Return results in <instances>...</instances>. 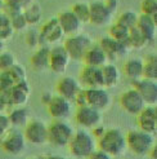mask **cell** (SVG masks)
<instances>
[{
  "label": "cell",
  "mask_w": 157,
  "mask_h": 159,
  "mask_svg": "<svg viewBox=\"0 0 157 159\" xmlns=\"http://www.w3.org/2000/svg\"><path fill=\"white\" fill-rule=\"evenodd\" d=\"M9 107H11V105H9V102H8L6 94L0 92V113H6V111L9 110Z\"/></svg>",
  "instance_id": "7bdbcfd3"
},
{
  "label": "cell",
  "mask_w": 157,
  "mask_h": 159,
  "mask_svg": "<svg viewBox=\"0 0 157 159\" xmlns=\"http://www.w3.org/2000/svg\"><path fill=\"white\" fill-rule=\"evenodd\" d=\"M71 11L74 12V14L78 18L83 25L86 23H90V5L85 2H78L75 3L71 8Z\"/></svg>",
  "instance_id": "1f68e13d"
},
{
  "label": "cell",
  "mask_w": 157,
  "mask_h": 159,
  "mask_svg": "<svg viewBox=\"0 0 157 159\" xmlns=\"http://www.w3.org/2000/svg\"><path fill=\"white\" fill-rule=\"evenodd\" d=\"M52 97H53V94H52L50 92H48V91L44 92V93L41 94V97H40V100H41V104L46 106V105L49 104V101L52 100Z\"/></svg>",
  "instance_id": "7dc6e473"
},
{
  "label": "cell",
  "mask_w": 157,
  "mask_h": 159,
  "mask_svg": "<svg viewBox=\"0 0 157 159\" xmlns=\"http://www.w3.org/2000/svg\"><path fill=\"white\" fill-rule=\"evenodd\" d=\"M68 53L66 52L63 45H56L50 48L49 52V69L56 74H63L70 65Z\"/></svg>",
  "instance_id": "2e32d148"
},
{
  "label": "cell",
  "mask_w": 157,
  "mask_h": 159,
  "mask_svg": "<svg viewBox=\"0 0 157 159\" xmlns=\"http://www.w3.org/2000/svg\"><path fill=\"white\" fill-rule=\"evenodd\" d=\"M91 44H93V40H91V38L89 35L78 33L76 35L68 36L63 43V47H65V49L68 53L71 60L81 61L85 52L88 51V48Z\"/></svg>",
  "instance_id": "8992f818"
},
{
  "label": "cell",
  "mask_w": 157,
  "mask_h": 159,
  "mask_svg": "<svg viewBox=\"0 0 157 159\" xmlns=\"http://www.w3.org/2000/svg\"><path fill=\"white\" fill-rule=\"evenodd\" d=\"M90 159H109L111 157H109L106 152H103L102 149H99V148H95L93 150V153L90 154V157H89Z\"/></svg>",
  "instance_id": "b9f144b4"
},
{
  "label": "cell",
  "mask_w": 157,
  "mask_h": 159,
  "mask_svg": "<svg viewBox=\"0 0 157 159\" xmlns=\"http://www.w3.org/2000/svg\"><path fill=\"white\" fill-rule=\"evenodd\" d=\"M8 118H9L11 127H15V128L25 127L26 123L30 120L28 111L23 106H13V109H9L8 110Z\"/></svg>",
  "instance_id": "4316f807"
},
{
  "label": "cell",
  "mask_w": 157,
  "mask_h": 159,
  "mask_svg": "<svg viewBox=\"0 0 157 159\" xmlns=\"http://www.w3.org/2000/svg\"><path fill=\"white\" fill-rule=\"evenodd\" d=\"M137 26L142 30V33L146 35L150 43H153L157 36V16L151 17L147 14H140L138 17Z\"/></svg>",
  "instance_id": "cb8c5ba5"
},
{
  "label": "cell",
  "mask_w": 157,
  "mask_h": 159,
  "mask_svg": "<svg viewBox=\"0 0 157 159\" xmlns=\"http://www.w3.org/2000/svg\"><path fill=\"white\" fill-rule=\"evenodd\" d=\"M27 141L25 139V134L22 131H19V128H15V127H9L4 136L0 141V146L6 154L11 155H18L21 154L26 148Z\"/></svg>",
  "instance_id": "5b68a950"
},
{
  "label": "cell",
  "mask_w": 157,
  "mask_h": 159,
  "mask_svg": "<svg viewBox=\"0 0 157 159\" xmlns=\"http://www.w3.org/2000/svg\"><path fill=\"white\" fill-rule=\"evenodd\" d=\"M103 111H100L93 106L89 105H83L77 106V110L75 113V119L76 123L86 129H91L93 127H95L103 122Z\"/></svg>",
  "instance_id": "ba28073f"
},
{
  "label": "cell",
  "mask_w": 157,
  "mask_h": 159,
  "mask_svg": "<svg viewBox=\"0 0 157 159\" xmlns=\"http://www.w3.org/2000/svg\"><path fill=\"white\" fill-rule=\"evenodd\" d=\"M49 52L50 48L48 45H39L35 53L31 56V65L36 71L49 69Z\"/></svg>",
  "instance_id": "d4e9b609"
},
{
  "label": "cell",
  "mask_w": 157,
  "mask_h": 159,
  "mask_svg": "<svg viewBox=\"0 0 157 159\" xmlns=\"http://www.w3.org/2000/svg\"><path fill=\"white\" fill-rule=\"evenodd\" d=\"M83 88L80 82L74 76H63L57 84V92L59 96L67 98L68 101H74L75 96Z\"/></svg>",
  "instance_id": "44dd1931"
},
{
  "label": "cell",
  "mask_w": 157,
  "mask_h": 159,
  "mask_svg": "<svg viewBox=\"0 0 157 159\" xmlns=\"http://www.w3.org/2000/svg\"><path fill=\"white\" fill-rule=\"evenodd\" d=\"M124 74L126 75L130 80H135L143 76V58L133 57L125 61L122 66Z\"/></svg>",
  "instance_id": "484cf974"
},
{
  "label": "cell",
  "mask_w": 157,
  "mask_h": 159,
  "mask_svg": "<svg viewBox=\"0 0 157 159\" xmlns=\"http://www.w3.org/2000/svg\"><path fill=\"white\" fill-rule=\"evenodd\" d=\"M128 149L138 157H146L155 145V134L142 129H131L125 134Z\"/></svg>",
  "instance_id": "3957f363"
},
{
  "label": "cell",
  "mask_w": 157,
  "mask_h": 159,
  "mask_svg": "<svg viewBox=\"0 0 157 159\" xmlns=\"http://www.w3.org/2000/svg\"><path fill=\"white\" fill-rule=\"evenodd\" d=\"M25 139L28 144L45 145L48 144V125L41 119H30L25 125Z\"/></svg>",
  "instance_id": "52a82bcc"
},
{
  "label": "cell",
  "mask_w": 157,
  "mask_h": 159,
  "mask_svg": "<svg viewBox=\"0 0 157 159\" xmlns=\"http://www.w3.org/2000/svg\"><path fill=\"white\" fill-rule=\"evenodd\" d=\"M143 76L157 80V56L155 53L148 54L143 60Z\"/></svg>",
  "instance_id": "4dcf8cb0"
},
{
  "label": "cell",
  "mask_w": 157,
  "mask_h": 159,
  "mask_svg": "<svg viewBox=\"0 0 157 159\" xmlns=\"http://www.w3.org/2000/svg\"><path fill=\"white\" fill-rule=\"evenodd\" d=\"M25 42L30 48H37L40 45V33L36 30H28L25 35Z\"/></svg>",
  "instance_id": "74e56055"
},
{
  "label": "cell",
  "mask_w": 157,
  "mask_h": 159,
  "mask_svg": "<svg viewBox=\"0 0 157 159\" xmlns=\"http://www.w3.org/2000/svg\"><path fill=\"white\" fill-rule=\"evenodd\" d=\"M135 116L139 129L152 134L157 132V109L155 105H146Z\"/></svg>",
  "instance_id": "e0dca14e"
},
{
  "label": "cell",
  "mask_w": 157,
  "mask_h": 159,
  "mask_svg": "<svg viewBox=\"0 0 157 159\" xmlns=\"http://www.w3.org/2000/svg\"><path fill=\"white\" fill-rule=\"evenodd\" d=\"M70 153L76 158H89L93 150L97 148V140L93 134L85 129L75 131L68 142Z\"/></svg>",
  "instance_id": "7a4b0ae2"
},
{
  "label": "cell",
  "mask_w": 157,
  "mask_h": 159,
  "mask_svg": "<svg viewBox=\"0 0 157 159\" xmlns=\"http://www.w3.org/2000/svg\"><path fill=\"white\" fill-rule=\"evenodd\" d=\"M102 70V80H103V87L107 89L115 88L120 83L121 73L113 62H106L103 66H100Z\"/></svg>",
  "instance_id": "7402d4cb"
},
{
  "label": "cell",
  "mask_w": 157,
  "mask_h": 159,
  "mask_svg": "<svg viewBox=\"0 0 157 159\" xmlns=\"http://www.w3.org/2000/svg\"><path fill=\"white\" fill-rule=\"evenodd\" d=\"M5 94L11 106H25L31 96V87L27 80L17 82Z\"/></svg>",
  "instance_id": "5bb4252c"
},
{
  "label": "cell",
  "mask_w": 157,
  "mask_h": 159,
  "mask_svg": "<svg viewBox=\"0 0 157 159\" xmlns=\"http://www.w3.org/2000/svg\"><path fill=\"white\" fill-rule=\"evenodd\" d=\"M13 34H14V30L12 29V26L4 27V29L0 30V39H2L3 42H8L13 36Z\"/></svg>",
  "instance_id": "60d3db41"
},
{
  "label": "cell",
  "mask_w": 157,
  "mask_h": 159,
  "mask_svg": "<svg viewBox=\"0 0 157 159\" xmlns=\"http://www.w3.org/2000/svg\"><path fill=\"white\" fill-rule=\"evenodd\" d=\"M86 105L93 106L100 111L107 110L112 104V97L104 87H90L85 88Z\"/></svg>",
  "instance_id": "9c48e42d"
},
{
  "label": "cell",
  "mask_w": 157,
  "mask_h": 159,
  "mask_svg": "<svg viewBox=\"0 0 157 159\" xmlns=\"http://www.w3.org/2000/svg\"><path fill=\"white\" fill-rule=\"evenodd\" d=\"M14 63H17L15 56L11 52H0V71H6L9 70Z\"/></svg>",
  "instance_id": "d590c367"
},
{
  "label": "cell",
  "mask_w": 157,
  "mask_h": 159,
  "mask_svg": "<svg viewBox=\"0 0 157 159\" xmlns=\"http://www.w3.org/2000/svg\"><path fill=\"white\" fill-rule=\"evenodd\" d=\"M74 132L66 119H54L48 125V142L56 148H65L68 145Z\"/></svg>",
  "instance_id": "277c9868"
},
{
  "label": "cell",
  "mask_w": 157,
  "mask_h": 159,
  "mask_svg": "<svg viewBox=\"0 0 157 159\" xmlns=\"http://www.w3.org/2000/svg\"><path fill=\"white\" fill-rule=\"evenodd\" d=\"M119 102L122 110L126 111L130 115H137L146 106V102L143 101L142 96L138 93L135 88H129L125 92H122Z\"/></svg>",
  "instance_id": "4fadbf2b"
},
{
  "label": "cell",
  "mask_w": 157,
  "mask_h": 159,
  "mask_svg": "<svg viewBox=\"0 0 157 159\" xmlns=\"http://www.w3.org/2000/svg\"><path fill=\"white\" fill-rule=\"evenodd\" d=\"M46 107H48L49 115L53 119H67L72 113L71 101L59 96V94L53 96L52 100L49 101V104L46 105Z\"/></svg>",
  "instance_id": "ac0fdd59"
},
{
  "label": "cell",
  "mask_w": 157,
  "mask_h": 159,
  "mask_svg": "<svg viewBox=\"0 0 157 159\" xmlns=\"http://www.w3.org/2000/svg\"><path fill=\"white\" fill-rule=\"evenodd\" d=\"M58 22L63 30L65 35L67 36H71V35H76L78 33H81V27H83V23L78 21V18L74 14L72 11H63L61 12L58 16Z\"/></svg>",
  "instance_id": "d6986e66"
},
{
  "label": "cell",
  "mask_w": 157,
  "mask_h": 159,
  "mask_svg": "<svg viewBox=\"0 0 157 159\" xmlns=\"http://www.w3.org/2000/svg\"><path fill=\"white\" fill-rule=\"evenodd\" d=\"M98 44L102 47V49L104 51L108 62H113V61H116V60L124 58L125 56H128L129 49H130L129 45L122 44V43H120V42L115 40V39L111 38L109 35L103 36V38H102L100 40H99Z\"/></svg>",
  "instance_id": "8fae6325"
},
{
  "label": "cell",
  "mask_w": 157,
  "mask_h": 159,
  "mask_svg": "<svg viewBox=\"0 0 157 159\" xmlns=\"http://www.w3.org/2000/svg\"><path fill=\"white\" fill-rule=\"evenodd\" d=\"M4 4H5L4 0H0V12H3V9H4Z\"/></svg>",
  "instance_id": "681fc988"
},
{
  "label": "cell",
  "mask_w": 157,
  "mask_h": 159,
  "mask_svg": "<svg viewBox=\"0 0 157 159\" xmlns=\"http://www.w3.org/2000/svg\"><path fill=\"white\" fill-rule=\"evenodd\" d=\"M23 16H25L28 26H32V25L39 23L43 17V8H41L40 3H37V2L30 3L25 9H23Z\"/></svg>",
  "instance_id": "83f0119b"
},
{
  "label": "cell",
  "mask_w": 157,
  "mask_h": 159,
  "mask_svg": "<svg viewBox=\"0 0 157 159\" xmlns=\"http://www.w3.org/2000/svg\"><path fill=\"white\" fill-rule=\"evenodd\" d=\"M133 82V88H135L138 93L142 96L146 105H156L157 104V80L148 78H139Z\"/></svg>",
  "instance_id": "7c38bea8"
},
{
  "label": "cell",
  "mask_w": 157,
  "mask_h": 159,
  "mask_svg": "<svg viewBox=\"0 0 157 159\" xmlns=\"http://www.w3.org/2000/svg\"><path fill=\"white\" fill-rule=\"evenodd\" d=\"M5 48V42H3L2 39H0V52H3Z\"/></svg>",
  "instance_id": "c3c4849f"
},
{
  "label": "cell",
  "mask_w": 157,
  "mask_h": 159,
  "mask_svg": "<svg viewBox=\"0 0 157 159\" xmlns=\"http://www.w3.org/2000/svg\"><path fill=\"white\" fill-rule=\"evenodd\" d=\"M140 12H142V14L156 17L157 16V0H142V3H140Z\"/></svg>",
  "instance_id": "8d00e7d4"
},
{
  "label": "cell",
  "mask_w": 157,
  "mask_h": 159,
  "mask_svg": "<svg viewBox=\"0 0 157 159\" xmlns=\"http://www.w3.org/2000/svg\"><path fill=\"white\" fill-rule=\"evenodd\" d=\"M9 20H11V26L14 31H22V30H26L28 27V23L25 18V16H23V12L11 16Z\"/></svg>",
  "instance_id": "e575fe53"
},
{
  "label": "cell",
  "mask_w": 157,
  "mask_h": 159,
  "mask_svg": "<svg viewBox=\"0 0 157 159\" xmlns=\"http://www.w3.org/2000/svg\"><path fill=\"white\" fill-rule=\"evenodd\" d=\"M4 133H5V131L0 128V141H2V139H3V136H4Z\"/></svg>",
  "instance_id": "f907efd6"
},
{
  "label": "cell",
  "mask_w": 157,
  "mask_h": 159,
  "mask_svg": "<svg viewBox=\"0 0 157 159\" xmlns=\"http://www.w3.org/2000/svg\"><path fill=\"white\" fill-rule=\"evenodd\" d=\"M13 84H14V82L12 80L11 75L8 74L6 71H0V92L6 93L12 88Z\"/></svg>",
  "instance_id": "f35d334b"
},
{
  "label": "cell",
  "mask_w": 157,
  "mask_h": 159,
  "mask_svg": "<svg viewBox=\"0 0 157 159\" xmlns=\"http://www.w3.org/2000/svg\"><path fill=\"white\" fill-rule=\"evenodd\" d=\"M81 61H84L85 65L98 66V67L103 66L106 62H108L104 51L102 49V47H100L98 43H97V44L93 43V44L89 47L88 51L85 52V54H84V57H83Z\"/></svg>",
  "instance_id": "603a6c76"
},
{
  "label": "cell",
  "mask_w": 157,
  "mask_h": 159,
  "mask_svg": "<svg viewBox=\"0 0 157 159\" xmlns=\"http://www.w3.org/2000/svg\"><path fill=\"white\" fill-rule=\"evenodd\" d=\"M8 26H11L9 17H8L4 12H0V30L4 29V27H8Z\"/></svg>",
  "instance_id": "f6af8a7d"
},
{
  "label": "cell",
  "mask_w": 157,
  "mask_h": 159,
  "mask_svg": "<svg viewBox=\"0 0 157 159\" xmlns=\"http://www.w3.org/2000/svg\"><path fill=\"white\" fill-rule=\"evenodd\" d=\"M39 33H40V45L57 44L61 40H63L65 38V33L62 30L57 17L46 21Z\"/></svg>",
  "instance_id": "30bf717a"
},
{
  "label": "cell",
  "mask_w": 157,
  "mask_h": 159,
  "mask_svg": "<svg viewBox=\"0 0 157 159\" xmlns=\"http://www.w3.org/2000/svg\"><path fill=\"white\" fill-rule=\"evenodd\" d=\"M90 23L95 26H106L113 18V12L106 5L104 0H94L90 4Z\"/></svg>",
  "instance_id": "9a60e30c"
},
{
  "label": "cell",
  "mask_w": 157,
  "mask_h": 159,
  "mask_svg": "<svg viewBox=\"0 0 157 159\" xmlns=\"http://www.w3.org/2000/svg\"><path fill=\"white\" fill-rule=\"evenodd\" d=\"M97 148L106 152L111 158L121 157L128 150L125 134L119 128H109L97 139Z\"/></svg>",
  "instance_id": "6da1fadb"
},
{
  "label": "cell",
  "mask_w": 157,
  "mask_h": 159,
  "mask_svg": "<svg viewBox=\"0 0 157 159\" xmlns=\"http://www.w3.org/2000/svg\"><path fill=\"white\" fill-rule=\"evenodd\" d=\"M78 82H80L83 87H86V88H90V87H103L100 67L85 65V67L80 71Z\"/></svg>",
  "instance_id": "ffe728a7"
},
{
  "label": "cell",
  "mask_w": 157,
  "mask_h": 159,
  "mask_svg": "<svg viewBox=\"0 0 157 159\" xmlns=\"http://www.w3.org/2000/svg\"><path fill=\"white\" fill-rule=\"evenodd\" d=\"M104 3H106V5H107L113 13L117 11V8H119V2H117V0H104Z\"/></svg>",
  "instance_id": "bcb514c9"
},
{
  "label": "cell",
  "mask_w": 157,
  "mask_h": 159,
  "mask_svg": "<svg viewBox=\"0 0 157 159\" xmlns=\"http://www.w3.org/2000/svg\"><path fill=\"white\" fill-rule=\"evenodd\" d=\"M6 73L11 75L12 80H13L14 83L22 82V80H27L26 69H25V66L19 65V63H14V65H13L9 70H6Z\"/></svg>",
  "instance_id": "836d02e7"
},
{
  "label": "cell",
  "mask_w": 157,
  "mask_h": 159,
  "mask_svg": "<svg viewBox=\"0 0 157 159\" xmlns=\"http://www.w3.org/2000/svg\"><path fill=\"white\" fill-rule=\"evenodd\" d=\"M138 17H139L138 13L133 12V11H126V12H122V13L119 16V18H117V22L121 23V25L125 26V27L131 29V27L137 26Z\"/></svg>",
  "instance_id": "d6a6232c"
},
{
  "label": "cell",
  "mask_w": 157,
  "mask_h": 159,
  "mask_svg": "<svg viewBox=\"0 0 157 159\" xmlns=\"http://www.w3.org/2000/svg\"><path fill=\"white\" fill-rule=\"evenodd\" d=\"M106 131V128H104V125L103 124H98V125H95V127H93L91 128V134L94 137H95V140L98 139V137H100L102 134H103V132Z\"/></svg>",
  "instance_id": "ee69618b"
},
{
  "label": "cell",
  "mask_w": 157,
  "mask_h": 159,
  "mask_svg": "<svg viewBox=\"0 0 157 159\" xmlns=\"http://www.w3.org/2000/svg\"><path fill=\"white\" fill-rule=\"evenodd\" d=\"M129 31H130V29L122 26L121 23H119V22H116L115 25H112L111 27H109L108 35L111 38H113L115 40H117V42L129 45Z\"/></svg>",
  "instance_id": "f546056e"
},
{
  "label": "cell",
  "mask_w": 157,
  "mask_h": 159,
  "mask_svg": "<svg viewBox=\"0 0 157 159\" xmlns=\"http://www.w3.org/2000/svg\"><path fill=\"white\" fill-rule=\"evenodd\" d=\"M150 44L146 35L138 26L131 27L129 31V47L133 49H143Z\"/></svg>",
  "instance_id": "f1b7e54d"
},
{
  "label": "cell",
  "mask_w": 157,
  "mask_h": 159,
  "mask_svg": "<svg viewBox=\"0 0 157 159\" xmlns=\"http://www.w3.org/2000/svg\"><path fill=\"white\" fill-rule=\"evenodd\" d=\"M4 2L6 4H11V5L15 7V8H18V9L23 11L30 3H32L34 0H4Z\"/></svg>",
  "instance_id": "ab89813d"
}]
</instances>
